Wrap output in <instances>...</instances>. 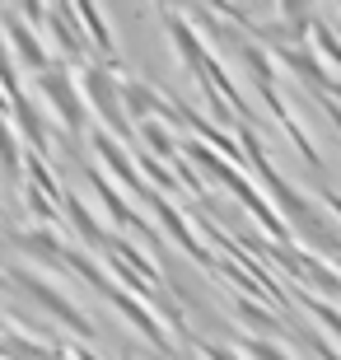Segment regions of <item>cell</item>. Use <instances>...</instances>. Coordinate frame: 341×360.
<instances>
[{
    "mask_svg": "<svg viewBox=\"0 0 341 360\" xmlns=\"http://www.w3.org/2000/svg\"><path fill=\"white\" fill-rule=\"evenodd\" d=\"M5 276H10V285H14V290H24L28 300H33V304H38V309H47V314H52V319L61 323V328H70L75 337H84V342H94V337H98V328H94V323L84 319V314H79V304H75V300H66V295L56 290L52 281H42L38 271H28L24 262L5 267Z\"/></svg>",
    "mask_w": 341,
    "mask_h": 360,
    "instance_id": "1",
    "label": "cell"
},
{
    "mask_svg": "<svg viewBox=\"0 0 341 360\" xmlns=\"http://www.w3.org/2000/svg\"><path fill=\"white\" fill-rule=\"evenodd\" d=\"M79 98H84V108H89L94 117L103 122V131L112 141H122V146L131 141V122L122 112V94H117V80H112V66L89 61L84 75H79Z\"/></svg>",
    "mask_w": 341,
    "mask_h": 360,
    "instance_id": "2",
    "label": "cell"
},
{
    "mask_svg": "<svg viewBox=\"0 0 341 360\" xmlns=\"http://www.w3.org/2000/svg\"><path fill=\"white\" fill-rule=\"evenodd\" d=\"M38 94L52 103V112L61 117V131L70 136H84V122H89V108L75 89V75H66V66H47L38 75Z\"/></svg>",
    "mask_w": 341,
    "mask_h": 360,
    "instance_id": "3",
    "label": "cell"
},
{
    "mask_svg": "<svg viewBox=\"0 0 341 360\" xmlns=\"http://www.w3.org/2000/svg\"><path fill=\"white\" fill-rule=\"evenodd\" d=\"M84 174H89L94 197L103 201V211L112 215V225H122L127 234H136V239H145V243H159V234H155L150 225H145V220L131 211V206H127V197H122V192H112V178H108L103 169H98V164H84Z\"/></svg>",
    "mask_w": 341,
    "mask_h": 360,
    "instance_id": "4",
    "label": "cell"
},
{
    "mask_svg": "<svg viewBox=\"0 0 341 360\" xmlns=\"http://www.w3.org/2000/svg\"><path fill=\"white\" fill-rule=\"evenodd\" d=\"M89 146H94V155H98V164H103V174L108 178H117L122 187H131L136 197L145 201V178H141V169H136V160H131V150L122 146V141H112V136L98 127V131H89Z\"/></svg>",
    "mask_w": 341,
    "mask_h": 360,
    "instance_id": "5",
    "label": "cell"
},
{
    "mask_svg": "<svg viewBox=\"0 0 341 360\" xmlns=\"http://www.w3.org/2000/svg\"><path fill=\"white\" fill-rule=\"evenodd\" d=\"M145 201H150V211H155L159 220H164V229L173 234V243H178V248H187V253L197 257L201 267H215V253H210L206 243H201L197 234H192V220H187V215L178 211V206H173L169 197H159V192H145Z\"/></svg>",
    "mask_w": 341,
    "mask_h": 360,
    "instance_id": "6",
    "label": "cell"
},
{
    "mask_svg": "<svg viewBox=\"0 0 341 360\" xmlns=\"http://www.w3.org/2000/svg\"><path fill=\"white\" fill-rule=\"evenodd\" d=\"M0 24L10 28V47L19 52V61H24L28 70H38V75H42V70L52 66V61H47V47H42V33H38V28H28L14 10H0Z\"/></svg>",
    "mask_w": 341,
    "mask_h": 360,
    "instance_id": "7",
    "label": "cell"
},
{
    "mask_svg": "<svg viewBox=\"0 0 341 360\" xmlns=\"http://www.w3.org/2000/svg\"><path fill=\"white\" fill-rule=\"evenodd\" d=\"M47 24H52V38H56V47H61V56L84 66V61H89V42H84V33H79V24H75V5L47 10Z\"/></svg>",
    "mask_w": 341,
    "mask_h": 360,
    "instance_id": "8",
    "label": "cell"
},
{
    "mask_svg": "<svg viewBox=\"0 0 341 360\" xmlns=\"http://www.w3.org/2000/svg\"><path fill=\"white\" fill-rule=\"evenodd\" d=\"M5 239H10L19 253L38 257V262H52V267H56V262H66V243L52 234V225H38V229H19V225H14Z\"/></svg>",
    "mask_w": 341,
    "mask_h": 360,
    "instance_id": "9",
    "label": "cell"
},
{
    "mask_svg": "<svg viewBox=\"0 0 341 360\" xmlns=\"http://www.w3.org/2000/svg\"><path fill=\"white\" fill-rule=\"evenodd\" d=\"M14 122H19V136L33 146V155L47 160V155H52V136H47V122H42V112L33 108L28 94H24V98H14Z\"/></svg>",
    "mask_w": 341,
    "mask_h": 360,
    "instance_id": "10",
    "label": "cell"
},
{
    "mask_svg": "<svg viewBox=\"0 0 341 360\" xmlns=\"http://www.w3.org/2000/svg\"><path fill=\"white\" fill-rule=\"evenodd\" d=\"M0 174L10 178V187L24 192V150H19V136L5 117H0Z\"/></svg>",
    "mask_w": 341,
    "mask_h": 360,
    "instance_id": "11",
    "label": "cell"
},
{
    "mask_svg": "<svg viewBox=\"0 0 341 360\" xmlns=\"http://www.w3.org/2000/svg\"><path fill=\"white\" fill-rule=\"evenodd\" d=\"M131 150H145V155H155V160H178L183 150H178V141H173V131L164 127V122H141V146H131Z\"/></svg>",
    "mask_w": 341,
    "mask_h": 360,
    "instance_id": "12",
    "label": "cell"
},
{
    "mask_svg": "<svg viewBox=\"0 0 341 360\" xmlns=\"http://www.w3.org/2000/svg\"><path fill=\"white\" fill-rule=\"evenodd\" d=\"M61 206H66V215H70V225H75V234L89 243V248H108V239H112V234H103V229H98V220L84 211V201H75V197L66 192V197H61Z\"/></svg>",
    "mask_w": 341,
    "mask_h": 360,
    "instance_id": "13",
    "label": "cell"
},
{
    "mask_svg": "<svg viewBox=\"0 0 341 360\" xmlns=\"http://www.w3.org/2000/svg\"><path fill=\"white\" fill-rule=\"evenodd\" d=\"M66 267H75V271H79L84 281H89V285H94L98 295H112V281H108V271L98 267V262H94V257L84 253V248H70V243H66Z\"/></svg>",
    "mask_w": 341,
    "mask_h": 360,
    "instance_id": "14",
    "label": "cell"
},
{
    "mask_svg": "<svg viewBox=\"0 0 341 360\" xmlns=\"http://www.w3.org/2000/svg\"><path fill=\"white\" fill-rule=\"evenodd\" d=\"M234 314H238L243 323H248V328H257V333H271V337H285V333H290V328H285L281 319H276V314L257 309L252 300H234Z\"/></svg>",
    "mask_w": 341,
    "mask_h": 360,
    "instance_id": "15",
    "label": "cell"
},
{
    "mask_svg": "<svg viewBox=\"0 0 341 360\" xmlns=\"http://www.w3.org/2000/svg\"><path fill=\"white\" fill-rule=\"evenodd\" d=\"M243 356L248 360H290L281 347H271V342H243Z\"/></svg>",
    "mask_w": 341,
    "mask_h": 360,
    "instance_id": "16",
    "label": "cell"
},
{
    "mask_svg": "<svg viewBox=\"0 0 341 360\" xmlns=\"http://www.w3.org/2000/svg\"><path fill=\"white\" fill-rule=\"evenodd\" d=\"M309 309H314L318 319H323V323H328V328H332V333L341 337V314H337V309H328V304H318V300H309Z\"/></svg>",
    "mask_w": 341,
    "mask_h": 360,
    "instance_id": "17",
    "label": "cell"
},
{
    "mask_svg": "<svg viewBox=\"0 0 341 360\" xmlns=\"http://www.w3.org/2000/svg\"><path fill=\"white\" fill-rule=\"evenodd\" d=\"M309 347H314V351H318V356H323V360H341V356H337V351H332V347H328V342H323V337H314V342H309Z\"/></svg>",
    "mask_w": 341,
    "mask_h": 360,
    "instance_id": "18",
    "label": "cell"
},
{
    "mask_svg": "<svg viewBox=\"0 0 341 360\" xmlns=\"http://www.w3.org/2000/svg\"><path fill=\"white\" fill-rule=\"evenodd\" d=\"M0 285H10V276H5V271H0Z\"/></svg>",
    "mask_w": 341,
    "mask_h": 360,
    "instance_id": "19",
    "label": "cell"
},
{
    "mask_svg": "<svg viewBox=\"0 0 341 360\" xmlns=\"http://www.w3.org/2000/svg\"><path fill=\"white\" fill-rule=\"evenodd\" d=\"M0 225H5V211H0Z\"/></svg>",
    "mask_w": 341,
    "mask_h": 360,
    "instance_id": "20",
    "label": "cell"
}]
</instances>
